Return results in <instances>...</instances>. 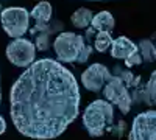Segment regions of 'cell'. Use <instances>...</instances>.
Returning a JSON list of instances; mask_svg holds the SVG:
<instances>
[{
	"label": "cell",
	"mask_w": 156,
	"mask_h": 140,
	"mask_svg": "<svg viewBox=\"0 0 156 140\" xmlns=\"http://www.w3.org/2000/svg\"><path fill=\"white\" fill-rule=\"evenodd\" d=\"M2 19V27L5 33L14 39L22 37L30 28V12L25 8L19 6H11L2 11L0 14Z\"/></svg>",
	"instance_id": "cell-3"
},
{
	"label": "cell",
	"mask_w": 156,
	"mask_h": 140,
	"mask_svg": "<svg viewBox=\"0 0 156 140\" xmlns=\"http://www.w3.org/2000/svg\"><path fill=\"white\" fill-rule=\"evenodd\" d=\"M154 83H156V73L153 72L145 89L136 87L134 95L131 97V101H136V103H140L142 101L145 104H154Z\"/></svg>",
	"instance_id": "cell-11"
},
{
	"label": "cell",
	"mask_w": 156,
	"mask_h": 140,
	"mask_svg": "<svg viewBox=\"0 0 156 140\" xmlns=\"http://www.w3.org/2000/svg\"><path fill=\"white\" fill-rule=\"evenodd\" d=\"M80 89L58 61L41 59L27 67L11 89V118L20 134L55 138L76 118Z\"/></svg>",
	"instance_id": "cell-1"
},
{
	"label": "cell",
	"mask_w": 156,
	"mask_h": 140,
	"mask_svg": "<svg viewBox=\"0 0 156 140\" xmlns=\"http://www.w3.org/2000/svg\"><path fill=\"white\" fill-rule=\"evenodd\" d=\"M111 72L103 66V64H92L87 67L81 75V83L83 86L90 92H100L106 81L111 78Z\"/></svg>",
	"instance_id": "cell-8"
},
{
	"label": "cell",
	"mask_w": 156,
	"mask_h": 140,
	"mask_svg": "<svg viewBox=\"0 0 156 140\" xmlns=\"http://www.w3.org/2000/svg\"><path fill=\"white\" fill-rule=\"evenodd\" d=\"M84 45H86L84 37L80 34L70 33V31L61 33L53 42L55 53H56L58 59L62 62H75V59L84 48Z\"/></svg>",
	"instance_id": "cell-4"
},
{
	"label": "cell",
	"mask_w": 156,
	"mask_h": 140,
	"mask_svg": "<svg viewBox=\"0 0 156 140\" xmlns=\"http://www.w3.org/2000/svg\"><path fill=\"white\" fill-rule=\"evenodd\" d=\"M114 27H115V20L109 11H100L98 14L92 16V20H90V28L97 33L98 31L111 33Z\"/></svg>",
	"instance_id": "cell-10"
},
{
	"label": "cell",
	"mask_w": 156,
	"mask_h": 140,
	"mask_svg": "<svg viewBox=\"0 0 156 140\" xmlns=\"http://www.w3.org/2000/svg\"><path fill=\"white\" fill-rule=\"evenodd\" d=\"M30 17H33L37 22V25L47 23L51 17V5L48 2H39L30 12Z\"/></svg>",
	"instance_id": "cell-12"
},
{
	"label": "cell",
	"mask_w": 156,
	"mask_h": 140,
	"mask_svg": "<svg viewBox=\"0 0 156 140\" xmlns=\"http://www.w3.org/2000/svg\"><path fill=\"white\" fill-rule=\"evenodd\" d=\"M140 62H142V58H140L139 52H136L125 59V66L126 67H134V66H140Z\"/></svg>",
	"instance_id": "cell-17"
},
{
	"label": "cell",
	"mask_w": 156,
	"mask_h": 140,
	"mask_svg": "<svg viewBox=\"0 0 156 140\" xmlns=\"http://www.w3.org/2000/svg\"><path fill=\"white\" fill-rule=\"evenodd\" d=\"M103 95H105L108 103L115 104L122 114H128L131 109V95L128 92V87L123 84L119 76H111L106 81L105 87H103Z\"/></svg>",
	"instance_id": "cell-5"
},
{
	"label": "cell",
	"mask_w": 156,
	"mask_h": 140,
	"mask_svg": "<svg viewBox=\"0 0 156 140\" xmlns=\"http://www.w3.org/2000/svg\"><path fill=\"white\" fill-rule=\"evenodd\" d=\"M137 52H139L140 58L145 59L147 62L154 61V45H153L151 41H148V39L140 41L139 45H137Z\"/></svg>",
	"instance_id": "cell-14"
},
{
	"label": "cell",
	"mask_w": 156,
	"mask_h": 140,
	"mask_svg": "<svg viewBox=\"0 0 156 140\" xmlns=\"http://www.w3.org/2000/svg\"><path fill=\"white\" fill-rule=\"evenodd\" d=\"M112 44V37H111V33H105V31H98L95 34V41H94V45H95V50L100 53L106 52V50L111 47Z\"/></svg>",
	"instance_id": "cell-15"
},
{
	"label": "cell",
	"mask_w": 156,
	"mask_h": 140,
	"mask_svg": "<svg viewBox=\"0 0 156 140\" xmlns=\"http://www.w3.org/2000/svg\"><path fill=\"white\" fill-rule=\"evenodd\" d=\"M34 56H36V47L33 45V42H30L28 39H23V37L11 41L6 47V58L16 67L31 66L34 62Z\"/></svg>",
	"instance_id": "cell-6"
},
{
	"label": "cell",
	"mask_w": 156,
	"mask_h": 140,
	"mask_svg": "<svg viewBox=\"0 0 156 140\" xmlns=\"http://www.w3.org/2000/svg\"><path fill=\"white\" fill-rule=\"evenodd\" d=\"M90 20H92V12L87 8H78L70 17V22L75 28H87Z\"/></svg>",
	"instance_id": "cell-13"
},
{
	"label": "cell",
	"mask_w": 156,
	"mask_h": 140,
	"mask_svg": "<svg viewBox=\"0 0 156 140\" xmlns=\"http://www.w3.org/2000/svg\"><path fill=\"white\" fill-rule=\"evenodd\" d=\"M5 129H6V123H5V120H3V117L0 115V135H2L3 132H5Z\"/></svg>",
	"instance_id": "cell-18"
},
{
	"label": "cell",
	"mask_w": 156,
	"mask_h": 140,
	"mask_svg": "<svg viewBox=\"0 0 156 140\" xmlns=\"http://www.w3.org/2000/svg\"><path fill=\"white\" fill-rule=\"evenodd\" d=\"M111 56L114 59H126L128 56H131L133 53L137 52V45L129 41L128 37L125 36H120L117 39H112V44H111Z\"/></svg>",
	"instance_id": "cell-9"
},
{
	"label": "cell",
	"mask_w": 156,
	"mask_h": 140,
	"mask_svg": "<svg viewBox=\"0 0 156 140\" xmlns=\"http://www.w3.org/2000/svg\"><path fill=\"white\" fill-rule=\"evenodd\" d=\"M90 55H92V47L86 44V45H84V48L80 52V55H78V58L75 59V62H80V64H83V62H86V61H87V58H89Z\"/></svg>",
	"instance_id": "cell-16"
},
{
	"label": "cell",
	"mask_w": 156,
	"mask_h": 140,
	"mask_svg": "<svg viewBox=\"0 0 156 140\" xmlns=\"http://www.w3.org/2000/svg\"><path fill=\"white\" fill-rule=\"evenodd\" d=\"M128 140H156V112L147 111L136 115Z\"/></svg>",
	"instance_id": "cell-7"
},
{
	"label": "cell",
	"mask_w": 156,
	"mask_h": 140,
	"mask_svg": "<svg viewBox=\"0 0 156 140\" xmlns=\"http://www.w3.org/2000/svg\"><path fill=\"white\" fill-rule=\"evenodd\" d=\"M114 121V108L106 100L92 101L83 114V125L90 137H101L111 131Z\"/></svg>",
	"instance_id": "cell-2"
}]
</instances>
